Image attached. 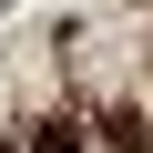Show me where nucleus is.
I'll return each mask as SVG.
<instances>
[{"instance_id": "f257e3e1", "label": "nucleus", "mask_w": 153, "mask_h": 153, "mask_svg": "<svg viewBox=\"0 0 153 153\" xmlns=\"http://www.w3.org/2000/svg\"><path fill=\"white\" fill-rule=\"evenodd\" d=\"M21 153H82V133H71V123H31V143Z\"/></svg>"}, {"instance_id": "f03ea898", "label": "nucleus", "mask_w": 153, "mask_h": 153, "mask_svg": "<svg viewBox=\"0 0 153 153\" xmlns=\"http://www.w3.org/2000/svg\"><path fill=\"white\" fill-rule=\"evenodd\" d=\"M0 153H21V143H0Z\"/></svg>"}]
</instances>
